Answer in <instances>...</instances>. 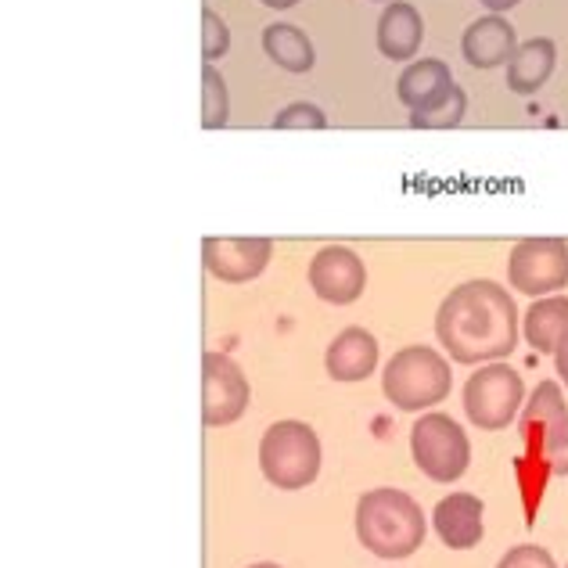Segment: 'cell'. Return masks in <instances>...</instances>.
I'll return each mask as SVG.
<instances>
[{"label": "cell", "mask_w": 568, "mask_h": 568, "mask_svg": "<svg viewBox=\"0 0 568 568\" xmlns=\"http://www.w3.org/2000/svg\"><path fill=\"white\" fill-rule=\"evenodd\" d=\"M521 335L536 353H558V346L568 338V295L536 298L521 317Z\"/></svg>", "instance_id": "e0dca14e"}, {"label": "cell", "mask_w": 568, "mask_h": 568, "mask_svg": "<svg viewBox=\"0 0 568 568\" xmlns=\"http://www.w3.org/2000/svg\"><path fill=\"white\" fill-rule=\"evenodd\" d=\"M231 51V29L220 19L213 8H202V58L205 65L220 62L223 54Z\"/></svg>", "instance_id": "7402d4cb"}, {"label": "cell", "mask_w": 568, "mask_h": 568, "mask_svg": "<svg viewBox=\"0 0 568 568\" xmlns=\"http://www.w3.org/2000/svg\"><path fill=\"white\" fill-rule=\"evenodd\" d=\"M460 51H465V62L471 69H500L515 58L518 33L504 14H483L465 29Z\"/></svg>", "instance_id": "8fae6325"}, {"label": "cell", "mask_w": 568, "mask_h": 568, "mask_svg": "<svg viewBox=\"0 0 568 568\" xmlns=\"http://www.w3.org/2000/svg\"><path fill=\"white\" fill-rule=\"evenodd\" d=\"M324 367L335 382H364L375 375L378 367V338L364 332V327H346L324 353Z\"/></svg>", "instance_id": "4fadbf2b"}, {"label": "cell", "mask_w": 568, "mask_h": 568, "mask_svg": "<svg viewBox=\"0 0 568 568\" xmlns=\"http://www.w3.org/2000/svg\"><path fill=\"white\" fill-rule=\"evenodd\" d=\"M248 399L245 371L223 353H202V422L209 428L234 425L248 410Z\"/></svg>", "instance_id": "ba28073f"}, {"label": "cell", "mask_w": 568, "mask_h": 568, "mask_svg": "<svg viewBox=\"0 0 568 568\" xmlns=\"http://www.w3.org/2000/svg\"><path fill=\"white\" fill-rule=\"evenodd\" d=\"M410 454L432 483H457L471 465V443L450 414H422L410 428Z\"/></svg>", "instance_id": "5b68a950"}, {"label": "cell", "mask_w": 568, "mask_h": 568, "mask_svg": "<svg viewBox=\"0 0 568 568\" xmlns=\"http://www.w3.org/2000/svg\"><path fill=\"white\" fill-rule=\"evenodd\" d=\"M310 288L332 306H349L367 288V266L346 245H324L310 260Z\"/></svg>", "instance_id": "9c48e42d"}, {"label": "cell", "mask_w": 568, "mask_h": 568, "mask_svg": "<svg viewBox=\"0 0 568 568\" xmlns=\"http://www.w3.org/2000/svg\"><path fill=\"white\" fill-rule=\"evenodd\" d=\"M497 568H558V565L550 558V550L536 547V544H518L497 561Z\"/></svg>", "instance_id": "d4e9b609"}, {"label": "cell", "mask_w": 568, "mask_h": 568, "mask_svg": "<svg viewBox=\"0 0 568 568\" xmlns=\"http://www.w3.org/2000/svg\"><path fill=\"white\" fill-rule=\"evenodd\" d=\"M454 371L450 361L439 356L432 346H407L399 349L393 361L385 364L382 375V393L396 410H428L450 396Z\"/></svg>", "instance_id": "3957f363"}, {"label": "cell", "mask_w": 568, "mask_h": 568, "mask_svg": "<svg viewBox=\"0 0 568 568\" xmlns=\"http://www.w3.org/2000/svg\"><path fill=\"white\" fill-rule=\"evenodd\" d=\"M489 14H504V11H511L515 4H521V0H478Z\"/></svg>", "instance_id": "4316f807"}, {"label": "cell", "mask_w": 568, "mask_h": 568, "mask_svg": "<svg viewBox=\"0 0 568 568\" xmlns=\"http://www.w3.org/2000/svg\"><path fill=\"white\" fill-rule=\"evenodd\" d=\"M555 65H558V48L550 37H532L526 43H518L515 58L507 62V91H515L521 98L536 94L550 80Z\"/></svg>", "instance_id": "2e32d148"}, {"label": "cell", "mask_w": 568, "mask_h": 568, "mask_svg": "<svg viewBox=\"0 0 568 568\" xmlns=\"http://www.w3.org/2000/svg\"><path fill=\"white\" fill-rule=\"evenodd\" d=\"M263 51L277 69L295 72V77H303V72H310L313 62H317V54H313V40L292 22L266 26L263 29Z\"/></svg>", "instance_id": "ac0fdd59"}, {"label": "cell", "mask_w": 568, "mask_h": 568, "mask_svg": "<svg viewBox=\"0 0 568 568\" xmlns=\"http://www.w3.org/2000/svg\"><path fill=\"white\" fill-rule=\"evenodd\" d=\"M568 414L565 407V396H561V385L558 382H540L536 385V393L529 396L526 403V414H521V428H550L555 422H561V417Z\"/></svg>", "instance_id": "d6986e66"}, {"label": "cell", "mask_w": 568, "mask_h": 568, "mask_svg": "<svg viewBox=\"0 0 568 568\" xmlns=\"http://www.w3.org/2000/svg\"><path fill=\"white\" fill-rule=\"evenodd\" d=\"M274 256L271 237H205L202 263L223 284L256 281Z\"/></svg>", "instance_id": "30bf717a"}, {"label": "cell", "mask_w": 568, "mask_h": 568, "mask_svg": "<svg viewBox=\"0 0 568 568\" xmlns=\"http://www.w3.org/2000/svg\"><path fill=\"white\" fill-rule=\"evenodd\" d=\"M465 112H468V94L454 83V91L439 104H432L425 112H410V126L414 130H454V126H460Z\"/></svg>", "instance_id": "44dd1931"}, {"label": "cell", "mask_w": 568, "mask_h": 568, "mask_svg": "<svg viewBox=\"0 0 568 568\" xmlns=\"http://www.w3.org/2000/svg\"><path fill=\"white\" fill-rule=\"evenodd\" d=\"M555 367H558V378L565 382V388H568V338L558 346V353H555Z\"/></svg>", "instance_id": "484cf974"}, {"label": "cell", "mask_w": 568, "mask_h": 568, "mask_svg": "<svg viewBox=\"0 0 568 568\" xmlns=\"http://www.w3.org/2000/svg\"><path fill=\"white\" fill-rule=\"evenodd\" d=\"M425 511L410 493L382 486L371 489L356 504V540H361L375 558L396 561L410 558L425 544Z\"/></svg>", "instance_id": "7a4b0ae2"}, {"label": "cell", "mask_w": 568, "mask_h": 568, "mask_svg": "<svg viewBox=\"0 0 568 568\" xmlns=\"http://www.w3.org/2000/svg\"><path fill=\"white\" fill-rule=\"evenodd\" d=\"M511 288L532 298L565 292L568 284V242L565 237H521L507 256Z\"/></svg>", "instance_id": "52a82bcc"}, {"label": "cell", "mask_w": 568, "mask_h": 568, "mask_svg": "<svg viewBox=\"0 0 568 568\" xmlns=\"http://www.w3.org/2000/svg\"><path fill=\"white\" fill-rule=\"evenodd\" d=\"M231 119V98L216 65H202V126L223 130Z\"/></svg>", "instance_id": "ffe728a7"}, {"label": "cell", "mask_w": 568, "mask_h": 568, "mask_svg": "<svg viewBox=\"0 0 568 568\" xmlns=\"http://www.w3.org/2000/svg\"><path fill=\"white\" fill-rule=\"evenodd\" d=\"M565 568H568V565H565Z\"/></svg>", "instance_id": "f546056e"}, {"label": "cell", "mask_w": 568, "mask_h": 568, "mask_svg": "<svg viewBox=\"0 0 568 568\" xmlns=\"http://www.w3.org/2000/svg\"><path fill=\"white\" fill-rule=\"evenodd\" d=\"M324 126H327V115L310 101H295L274 115V130H324Z\"/></svg>", "instance_id": "603a6c76"}, {"label": "cell", "mask_w": 568, "mask_h": 568, "mask_svg": "<svg viewBox=\"0 0 568 568\" xmlns=\"http://www.w3.org/2000/svg\"><path fill=\"white\" fill-rule=\"evenodd\" d=\"M260 4L274 8V11H288V8H295V4H298V0H260Z\"/></svg>", "instance_id": "83f0119b"}, {"label": "cell", "mask_w": 568, "mask_h": 568, "mask_svg": "<svg viewBox=\"0 0 568 568\" xmlns=\"http://www.w3.org/2000/svg\"><path fill=\"white\" fill-rule=\"evenodd\" d=\"M248 568H281V565H274V561H260V565H248Z\"/></svg>", "instance_id": "f1b7e54d"}, {"label": "cell", "mask_w": 568, "mask_h": 568, "mask_svg": "<svg viewBox=\"0 0 568 568\" xmlns=\"http://www.w3.org/2000/svg\"><path fill=\"white\" fill-rule=\"evenodd\" d=\"M483 515L486 507L475 493H450L432 511V526H436L439 540L450 550H471L483 540Z\"/></svg>", "instance_id": "7c38bea8"}, {"label": "cell", "mask_w": 568, "mask_h": 568, "mask_svg": "<svg viewBox=\"0 0 568 568\" xmlns=\"http://www.w3.org/2000/svg\"><path fill=\"white\" fill-rule=\"evenodd\" d=\"M260 468L277 489H306L321 475V439L303 422H277L263 432Z\"/></svg>", "instance_id": "277c9868"}, {"label": "cell", "mask_w": 568, "mask_h": 568, "mask_svg": "<svg viewBox=\"0 0 568 568\" xmlns=\"http://www.w3.org/2000/svg\"><path fill=\"white\" fill-rule=\"evenodd\" d=\"M544 454L555 475H568V414L544 432Z\"/></svg>", "instance_id": "cb8c5ba5"}, {"label": "cell", "mask_w": 568, "mask_h": 568, "mask_svg": "<svg viewBox=\"0 0 568 568\" xmlns=\"http://www.w3.org/2000/svg\"><path fill=\"white\" fill-rule=\"evenodd\" d=\"M450 91H454V77H450V65H446L443 58H422V62H410L396 80V98L407 104L410 112L432 109V104H439Z\"/></svg>", "instance_id": "9a60e30c"}, {"label": "cell", "mask_w": 568, "mask_h": 568, "mask_svg": "<svg viewBox=\"0 0 568 568\" xmlns=\"http://www.w3.org/2000/svg\"><path fill=\"white\" fill-rule=\"evenodd\" d=\"M422 40H425V22H422V11H417L410 0L385 4L378 19V51L388 62H410V58L422 51Z\"/></svg>", "instance_id": "5bb4252c"}, {"label": "cell", "mask_w": 568, "mask_h": 568, "mask_svg": "<svg viewBox=\"0 0 568 568\" xmlns=\"http://www.w3.org/2000/svg\"><path fill=\"white\" fill-rule=\"evenodd\" d=\"M518 306L504 284L475 277L457 284L436 310V338L457 364H497L518 346Z\"/></svg>", "instance_id": "6da1fadb"}, {"label": "cell", "mask_w": 568, "mask_h": 568, "mask_svg": "<svg viewBox=\"0 0 568 568\" xmlns=\"http://www.w3.org/2000/svg\"><path fill=\"white\" fill-rule=\"evenodd\" d=\"M521 403H526V385H521L518 371L504 361L483 364L465 385V414L483 432L507 428L518 417Z\"/></svg>", "instance_id": "8992f818"}]
</instances>
